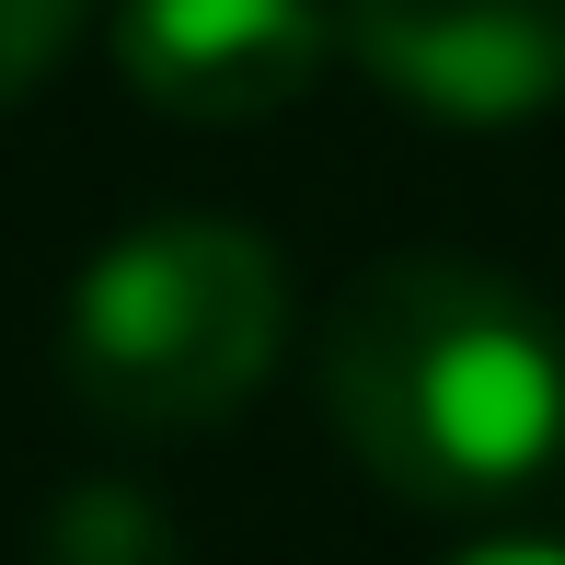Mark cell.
Listing matches in <instances>:
<instances>
[{"label": "cell", "mask_w": 565, "mask_h": 565, "mask_svg": "<svg viewBox=\"0 0 565 565\" xmlns=\"http://www.w3.org/2000/svg\"><path fill=\"white\" fill-rule=\"evenodd\" d=\"M323 416L416 508H497L565 450V323L508 266L381 254L323 312Z\"/></svg>", "instance_id": "1"}, {"label": "cell", "mask_w": 565, "mask_h": 565, "mask_svg": "<svg viewBox=\"0 0 565 565\" xmlns=\"http://www.w3.org/2000/svg\"><path fill=\"white\" fill-rule=\"evenodd\" d=\"M289 347V266L243 220H139L82 266L58 370L127 439H185L266 393Z\"/></svg>", "instance_id": "2"}, {"label": "cell", "mask_w": 565, "mask_h": 565, "mask_svg": "<svg viewBox=\"0 0 565 565\" xmlns=\"http://www.w3.org/2000/svg\"><path fill=\"white\" fill-rule=\"evenodd\" d=\"M347 58L439 127H520L565 105V0H335Z\"/></svg>", "instance_id": "3"}, {"label": "cell", "mask_w": 565, "mask_h": 565, "mask_svg": "<svg viewBox=\"0 0 565 565\" xmlns=\"http://www.w3.org/2000/svg\"><path fill=\"white\" fill-rule=\"evenodd\" d=\"M323 0H116V70L173 127H254L323 82Z\"/></svg>", "instance_id": "4"}, {"label": "cell", "mask_w": 565, "mask_h": 565, "mask_svg": "<svg viewBox=\"0 0 565 565\" xmlns=\"http://www.w3.org/2000/svg\"><path fill=\"white\" fill-rule=\"evenodd\" d=\"M35 565H196V554H185V531H173L162 497H139V484L93 473V484H70V497L46 508Z\"/></svg>", "instance_id": "5"}, {"label": "cell", "mask_w": 565, "mask_h": 565, "mask_svg": "<svg viewBox=\"0 0 565 565\" xmlns=\"http://www.w3.org/2000/svg\"><path fill=\"white\" fill-rule=\"evenodd\" d=\"M82 12H93V0H0V116H12L23 93H35L46 70L70 58Z\"/></svg>", "instance_id": "6"}, {"label": "cell", "mask_w": 565, "mask_h": 565, "mask_svg": "<svg viewBox=\"0 0 565 565\" xmlns=\"http://www.w3.org/2000/svg\"><path fill=\"white\" fill-rule=\"evenodd\" d=\"M450 565H565V543H543V531H508V543H473Z\"/></svg>", "instance_id": "7"}]
</instances>
